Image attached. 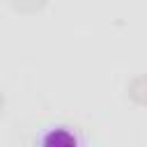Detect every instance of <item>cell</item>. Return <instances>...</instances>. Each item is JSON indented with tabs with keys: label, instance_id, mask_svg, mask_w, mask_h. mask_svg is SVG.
Listing matches in <instances>:
<instances>
[{
	"label": "cell",
	"instance_id": "obj_2",
	"mask_svg": "<svg viewBox=\"0 0 147 147\" xmlns=\"http://www.w3.org/2000/svg\"><path fill=\"white\" fill-rule=\"evenodd\" d=\"M126 92H129V96H131L136 103H142V106H145V103H147V74H140V76L131 78Z\"/></svg>",
	"mask_w": 147,
	"mask_h": 147
},
{
	"label": "cell",
	"instance_id": "obj_3",
	"mask_svg": "<svg viewBox=\"0 0 147 147\" xmlns=\"http://www.w3.org/2000/svg\"><path fill=\"white\" fill-rule=\"evenodd\" d=\"M2 106H5V96H2V90H0V110H2Z\"/></svg>",
	"mask_w": 147,
	"mask_h": 147
},
{
	"label": "cell",
	"instance_id": "obj_1",
	"mask_svg": "<svg viewBox=\"0 0 147 147\" xmlns=\"http://www.w3.org/2000/svg\"><path fill=\"white\" fill-rule=\"evenodd\" d=\"M46 147H76V138H74V133L71 131H67V129H55V131H51L48 136H46V142H44Z\"/></svg>",
	"mask_w": 147,
	"mask_h": 147
}]
</instances>
